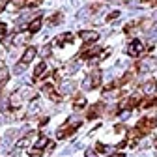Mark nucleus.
Instances as JSON below:
<instances>
[{"instance_id":"nucleus-26","label":"nucleus","mask_w":157,"mask_h":157,"mask_svg":"<svg viewBox=\"0 0 157 157\" xmlns=\"http://www.w3.org/2000/svg\"><path fill=\"white\" fill-rule=\"evenodd\" d=\"M109 157H124V155H122V153H110Z\"/></svg>"},{"instance_id":"nucleus-11","label":"nucleus","mask_w":157,"mask_h":157,"mask_svg":"<svg viewBox=\"0 0 157 157\" xmlns=\"http://www.w3.org/2000/svg\"><path fill=\"white\" fill-rule=\"evenodd\" d=\"M26 146H30V139H28V136H23V139H19V140H17V144H15V150L23 151Z\"/></svg>"},{"instance_id":"nucleus-7","label":"nucleus","mask_w":157,"mask_h":157,"mask_svg":"<svg viewBox=\"0 0 157 157\" xmlns=\"http://www.w3.org/2000/svg\"><path fill=\"white\" fill-rule=\"evenodd\" d=\"M36 54H37V51H36V47H28L25 52H23V58H21V62L23 64H30L32 60H34V58H36Z\"/></svg>"},{"instance_id":"nucleus-25","label":"nucleus","mask_w":157,"mask_h":157,"mask_svg":"<svg viewBox=\"0 0 157 157\" xmlns=\"http://www.w3.org/2000/svg\"><path fill=\"white\" fill-rule=\"evenodd\" d=\"M45 148H47V151H52V150H54V142H52V140H49Z\"/></svg>"},{"instance_id":"nucleus-3","label":"nucleus","mask_w":157,"mask_h":157,"mask_svg":"<svg viewBox=\"0 0 157 157\" xmlns=\"http://www.w3.org/2000/svg\"><path fill=\"white\" fill-rule=\"evenodd\" d=\"M157 69V58H142L139 64V71L146 73V71H155Z\"/></svg>"},{"instance_id":"nucleus-27","label":"nucleus","mask_w":157,"mask_h":157,"mask_svg":"<svg viewBox=\"0 0 157 157\" xmlns=\"http://www.w3.org/2000/svg\"><path fill=\"white\" fill-rule=\"evenodd\" d=\"M0 144H2V140H0Z\"/></svg>"},{"instance_id":"nucleus-5","label":"nucleus","mask_w":157,"mask_h":157,"mask_svg":"<svg viewBox=\"0 0 157 157\" xmlns=\"http://www.w3.org/2000/svg\"><path fill=\"white\" fill-rule=\"evenodd\" d=\"M142 51H144V43L140 41V39H133L131 45L127 47V54L129 56H139Z\"/></svg>"},{"instance_id":"nucleus-19","label":"nucleus","mask_w":157,"mask_h":157,"mask_svg":"<svg viewBox=\"0 0 157 157\" xmlns=\"http://www.w3.org/2000/svg\"><path fill=\"white\" fill-rule=\"evenodd\" d=\"M129 116H131V110H129V109H127V110H122V112H120V120H122V122H125Z\"/></svg>"},{"instance_id":"nucleus-14","label":"nucleus","mask_w":157,"mask_h":157,"mask_svg":"<svg viewBox=\"0 0 157 157\" xmlns=\"http://www.w3.org/2000/svg\"><path fill=\"white\" fill-rule=\"evenodd\" d=\"M8 78H10V73H8V69H6V67H2V69H0V84L8 82Z\"/></svg>"},{"instance_id":"nucleus-10","label":"nucleus","mask_w":157,"mask_h":157,"mask_svg":"<svg viewBox=\"0 0 157 157\" xmlns=\"http://www.w3.org/2000/svg\"><path fill=\"white\" fill-rule=\"evenodd\" d=\"M157 125V120L155 118H146V120H142L140 124H139V129L140 131H148V129H153Z\"/></svg>"},{"instance_id":"nucleus-13","label":"nucleus","mask_w":157,"mask_h":157,"mask_svg":"<svg viewBox=\"0 0 157 157\" xmlns=\"http://www.w3.org/2000/svg\"><path fill=\"white\" fill-rule=\"evenodd\" d=\"M142 92L148 94V95H151V94L155 92V82H153V81H146V82L142 84Z\"/></svg>"},{"instance_id":"nucleus-22","label":"nucleus","mask_w":157,"mask_h":157,"mask_svg":"<svg viewBox=\"0 0 157 157\" xmlns=\"http://www.w3.org/2000/svg\"><path fill=\"white\" fill-rule=\"evenodd\" d=\"M116 17H120V11H110V15L107 19H109V21H112V19H116Z\"/></svg>"},{"instance_id":"nucleus-12","label":"nucleus","mask_w":157,"mask_h":157,"mask_svg":"<svg viewBox=\"0 0 157 157\" xmlns=\"http://www.w3.org/2000/svg\"><path fill=\"white\" fill-rule=\"evenodd\" d=\"M47 142H49V140L45 139V135H39V136H37V140L34 142V148H36V150H41V151H43V146H47Z\"/></svg>"},{"instance_id":"nucleus-8","label":"nucleus","mask_w":157,"mask_h":157,"mask_svg":"<svg viewBox=\"0 0 157 157\" xmlns=\"http://www.w3.org/2000/svg\"><path fill=\"white\" fill-rule=\"evenodd\" d=\"M41 25H43L41 17H36L34 21H30V23H28V26H26V28H28V32H30V34H37L39 30H41Z\"/></svg>"},{"instance_id":"nucleus-23","label":"nucleus","mask_w":157,"mask_h":157,"mask_svg":"<svg viewBox=\"0 0 157 157\" xmlns=\"http://www.w3.org/2000/svg\"><path fill=\"white\" fill-rule=\"evenodd\" d=\"M47 124H49V118H47V116H41V120H39V125L43 127V125H47Z\"/></svg>"},{"instance_id":"nucleus-18","label":"nucleus","mask_w":157,"mask_h":157,"mask_svg":"<svg viewBox=\"0 0 157 157\" xmlns=\"http://www.w3.org/2000/svg\"><path fill=\"white\" fill-rule=\"evenodd\" d=\"M26 67H28L26 64H23V62H19V64H17V66L13 67V73H17V75H21V73H23V71H25Z\"/></svg>"},{"instance_id":"nucleus-9","label":"nucleus","mask_w":157,"mask_h":157,"mask_svg":"<svg viewBox=\"0 0 157 157\" xmlns=\"http://www.w3.org/2000/svg\"><path fill=\"white\" fill-rule=\"evenodd\" d=\"M47 71H49V69H47V64H45V62H39V64L36 66V69H34V77H36V78L47 77V75H49Z\"/></svg>"},{"instance_id":"nucleus-16","label":"nucleus","mask_w":157,"mask_h":157,"mask_svg":"<svg viewBox=\"0 0 157 157\" xmlns=\"http://www.w3.org/2000/svg\"><path fill=\"white\" fill-rule=\"evenodd\" d=\"M84 103H86V99H84V97H82V95H78V97H77V99L73 101V105H75V109H82V107H84Z\"/></svg>"},{"instance_id":"nucleus-15","label":"nucleus","mask_w":157,"mask_h":157,"mask_svg":"<svg viewBox=\"0 0 157 157\" xmlns=\"http://www.w3.org/2000/svg\"><path fill=\"white\" fill-rule=\"evenodd\" d=\"M58 23H62V15H60V13H56V15H52V17L49 19V25H51V26H54V25H58Z\"/></svg>"},{"instance_id":"nucleus-4","label":"nucleus","mask_w":157,"mask_h":157,"mask_svg":"<svg viewBox=\"0 0 157 157\" xmlns=\"http://www.w3.org/2000/svg\"><path fill=\"white\" fill-rule=\"evenodd\" d=\"M81 39L84 43H90V45H94L97 39H99V32H95V30H81Z\"/></svg>"},{"instance_id":"nucleus-20","label":"nucleus","mask_w":157,"mask_h":157,"mask_svg":"<svg viewBox=\"0 0 157 157\" xmlns=\"http://www.w3.org/2000/svg\"><path fill=\"white\" fill-rule=\"evenodd\" d=\"M84 155H86V157H99V155H97V151L92 150V148H88V150L84 151Z\"/></svg>"},{"instance_id":"nucleus-24","label":"nucleus","mask_w":157,"mask_h":157,"mask_svg":"<svg viewBox=\"0 0 157 157\" xmlns=\"http://www.w3.org/2000/svg\"><path fill=\"white\" fill-rule=\"evenodd\" d=\"M6 6H8V0H0V13L6 10Z\"/></svg>"},{"instance_id":"nucleus-21","label":"nucleus","mask_w":157,"mask_h":157,"mask_svg":"<svg viewBox=\"0 0 157 157\" xmlns=\"http://www.w3.org/2000/svg\"><path fill=\"white\" fill-rule=\"evenodd\" d=\"M6 34H8V26L4 23H0V37H4Z\"/></svg>"},{"instance_id":"nucleus-17","label":"nucleus","mask_w":157,"mask_h":157,"mask_svg":"<svg viewBox=\"0 0 157 157\" xmlns=\"http://www.w3.org/2000/svg\"><path fill=\"white\" fill-rule=\"evenodd\" d=\"M81 86H82V90H92V88H94V84H92V78H90V75H88V77L84 78V81H82V84H81Z\"/></svg>"},{"instance_id":"nucleus-1","label":"nucleus","mask_w":157,"mask_h":157,"mask_svg":"<svg viewBox=\"0 0 157 157\" xmlns=\"http://www.w3.org/2000/svg\"><path fill=\"white\" fill-rule=\"evenodd\" d=\"M75 90H77L75 81H71V78H62L60 81V86H58V94L60 95H71Z\"/></svg>"},{"instance_id":"nucleus-6","label":"nucleus","mask_w":157,"mask_h":157,"mask_svg":"<svg viewBox=\"0 0 157 157\" xmlns=\"http://www.w3.org/2000/svg\"><path fill=\"white\" fill-rule=\"evenodd\" d=\"M118 95H120V92H118V90L107 88V90L103 92V101H105V103H116V99H118Z\"/></svg>"},{"instance_id":"nucleus-2","label":"nucleus","mask_w":157,"mask_h":157,"mask_svg":"<svg viewBox=\"0 0 157 157\" xmlns=\"http://www.w3.org/2000/svg\"><path fill=\"white\" fill-rule=\"evenodd\" d=\"M30 37H32V34H30L28 30H21V32H15V34L11 36V41H13L17 47H21V45H26V43L30 41Z\"/></svg>"}]
</instances>
